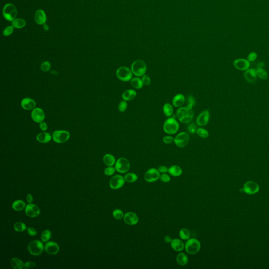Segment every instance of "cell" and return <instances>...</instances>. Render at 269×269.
<instances>
[{"mask_svg": "<svg viewBox=\"0 0 269 269\" xmlns=\"http://www.w3.org/2000/svg\"><path fill=\"white\" fill-rule=\"evenodd\" d=\"M176 115L180 122L186 124L192 122L194 113L192 110H190L187 107H181L177 110Z\"/></svg>", "mask_w": 269, "mask_h": 269, "instance_id": "1", "label": "cell"}, {"mask_svg": "<svg viewBox=\"0 0 269 269\" xmlns=\"http://www.w3.org/2000/svg\"><path fill=\"white\" fill-rule=\"evenodd\" d=\"M172 116L165 121L163 125V129L166 134L168 135H173L178 131L179 129V124L178 121L176 119V115Z\"/></svg>", "mask_w": 269, "mask_h": 269, "instance_id": "2", "label": "cell"}, {"mask_svg": "<svg viewBox=\"0 0 269 269\" xmlns=\"http://www.w3.org/2000/svg\"><path fill=\"white\" fill-rule=\"evenodd\" d=\"M130 69L133 75L137 77H141L146 74L147 69L146 63L142 60H135L132 63Z\"/></svg>", "mask_w": 269, "mask_h": 269, "instance_id": "3", "label": "cell"}, {"mask_svg": "<svg viewBox=\"0 0 269 269\" xmlns=\"http://www.w3.org/2000/svg\"><path fill=\"white\" fill-rule=\"evenodd\" d=\"M184 248L187 253L190 255H195L200 250V242L196 239L190 238L186 242Z\"/></svg>", "mask_w": 269, "mask_h": 269, "instance_id": "4", "label": "cell"}, {"mask_svg": "<svg viewBox=\"0 0 269 269\" xmlns=\"http://www.w3.org/2000/svg\"><path fill=\"white\" fill-rule=\"evenodd\" d=\"M17 14V9L13 4L7 3L4 6L3 15L6 20L9 21H13L16 18Z\"/></svg>", "mask_w": 269, "mask_h": 269, "instance_id": "5", "label": "cell"}, {"mask_svg": "<svg viewBox=\"0 0 269 269\" xmlns=\"http://www.w3.org/2000/svg\"><path fill=\"white\" fill-rule=\"evenodd\" d=\"M117 77L121 81L127 82L130 81L133 78V73L131 69L126 66L119 67L116 72Z\"/></svg>", "mask_w": 269, "mask_h": 269, "instance_id": "6", "label": "cell"}, {"mask_svg": "<svg viewBox=\"0 0 269 269\" xmlns=\"http://www.w3.org/2000/svg\"><path fill=\"white\" fill-rule=\"evenodd\" d=\"M28 251L31 255L34 256H38L43 252L45 247L41 241H33L29 244Z\"/></svg>", "mask_w": 269, "mask_h": 269, "instance_id": "7", "label": "cell"}, {"mask_svg": "<svg viewBox=\"0 0 269 269\" xmlns=\"http://www.w3.org/2000/svg\"><path fill=\"white\" fill-rule=\"evenodd\" d=\"M115 168L116 170L119 173H126L130 169V163L126 158H119L116 162Z\"/></svg>", "mask_w": 269, "mask_h": 269, "instance_id": "8", "label": "cell"}, {"mask_svg": "<svg viewBox=\"0 0 269 269\" xmlns=\"http://www.w3.org/2000/svg\"><path fill=\"white\" fill-rule=\"evenodd\" d=\"M70 136V133L66 130H56L53 133L52 138L55 143L62 144L68 141Z\"/></svg>", "mask_w": 269, "mask_h": 269, "instance_id": "9", "label": "cell"}, {"mask_svg": "<svg viewBox=\"0 0 269 269\" xmlns=\"http://www.w3.org/2000/svg\"><path fill=\"white\" fill-rule=\"evenodd\" d=\"M189 140L188 133L186 132H181L174 138V143L179 148H184L188 144Z\"/></svg>", "mask_w": 269, "mask_h": 269, "instance_id": "10", "label": "cell"}, {"mask_svg": "<svg viewBox=\"0 0 269 269\" xmlns=\"http://www.w3.org/2000/svg\"><path fill=\"white\" fill-rule=\"evenodd\" d=\"M160 172L157 169L152 168L148 169L144 174V179L148 183H154L160 179Z\"/></svg>", "mask_w": 269, "mask_h": 269, "instance_id": "11", "label": "cell"}, {"mask_svg": "<svg viewBox=\"0 0 269 269\" xmlns=\"http://www.w3.org/2000/svg\"><path fill=\"white\" fill-rule=\"evenodd\" d=\"M125 181V178L122 176L116 175L111 178L109 181V186L112 189H118L124 185Z\"/></svg>", "mask_w": 269, "mask_h": 269, "instance_id": "12", "label": "cell"}, {"mask_svg": "<svg viewBox=\"0 0 269 269\" xmlns=\"http://www.w3.org/2000/svg\"><path fill=\"white\" fill-rule=\"evenodd\" d=\"M210 115L209 111L208 110H204L201 112L197 117L196 119V123L199 126H205L208 124L209 121Z\"/></svg>", "mask_w": 269, "mask_h": 269, "instance_id": "13", "label": "cell"}, {"mask_svg": "<svg viewBox=\"0 0 269 269\" xmlns=\"http://www.w3.org/2000/svg\"><path fill=\"white\" fill-rule=\"evenodd\" d=\"M31 117L35 123H41L45 119V113L41 108H35L31 113Z\"/></svg>", "mask_w": 269, "mask_h": 269, "instance_id": "14", "label": "cell"}, {"mask_svg": "<svg viewBox=\"0 0 269 269\" xmlns=\"http://www.w3.org/2000/svg\"><path fill=\"white\" fill-rule=\"evenodd\" d=\"M259 190V186L255 182L250 181L244 184L243 191L249 195H253Z\"/></svg>", "mask_w": 269, "mask_h": 269, "instance_id": "15", "label": "cell"}, {"mask_svg": "<svg viewBox=\"0 0 269 269\" xmlns=\"http://www.w3.org/2000/svg\"><path fill=\"white\" fill-rule=\"evenodd\" d=\"M25 212L28 217L35 218L40 215V209L38 206L36 204H29L26 206Z\"/></svg>", "mask_w": 269, "mask_h": 269, "instance_id": "16", "label": "cell"}, {"mask_svg": "<svg viewBox=\"0 0 269 269\" xmlns=\"http://www.w3.org/2000/svg\"><path fill=\"white\" fill-rule=\"evenodd\" d=\"M124 221L127 224L130 226H134L138 224L139 221V218L136 213L133 212H128L124 215Z\"/></svg>", "mask_w": 269, "mask_h": 269, "instance_id": "17", "label": "cell"}, {"mask_svg": "<svg viewBox=\"0 0 269 269\" xmlns=\"http://www.w3.org/2000/svg\"><path fill=\"white\" fill-rule=\"evenodd\" d=\"M233 66L235 69L240 71H247L249 69L250 63V61L247 60L240 58L235 60L233 62Z\"/></svg>", "mask_w": 269, "mask_h": 269, "instance_id": "18", "label": "cell"}, {"mask_svg": "<svg viewBox=\"0 0 269 269\" xmlns=\"http://www.w3.org/2000/svg\"><path fill=\"white\" fill-rule=\"evenodd\" d=\"M45 250L49 255H55L60 251V247L56 242L49 241L46 244Z\"/></svg>", "mask_w": 269, "mask_h": 269, "instance_id": "19", "label": "cell"}, {"mask_svg": "<svg viewBox=\"0 0 269 269\" xmlns=\"http://www.w3.org/2000/svg\"><path fill=\"white\" fill-rule=\"evenodd\" d=\"M22 108L26 110H33L36 108V102L30 98H24L21 103Z\"/></svg>", "mask_w": 269, "mask_h": 269, "instance_id": "20", "label": "cell"}, {"mask_svg": "<svg viewBox=\"0 0 269 269\" xmlns=\"http://www.w3.org/2000/svg\"><path fill=\"white\" fill-rule=\"evenodd\" d=\"M244 76L247 81L250 83H254L257 79L256 69H248L244 73Z\"/></svg>", "mask_w": 269, "mask_h": 269, "instance_id": "21", "label": "cell"}, {"mask_svg": "<svg viewBox=\"0 0 269 269\" xmlns=\"http://www.w3.org/2000/svg\"><path fill=\"white\" fill-rule=\"evenodd\" d=\"M35 21L36 23L39 25H43L46 23L47 20L46 15L45 14L44 11L42 10H38L36 11L35 14L34 16Z\"/></svg>", "mask_w": 269, "mask_h": 269, "instance_id": "22", "label": "cell"}, {"mask_svg": "<svg viewBox=\"0 0 269 269\" xmlns=\"http://www.w3.org/2000/svg\"><path fill=\"white\" fill-rule=\"evenodd\" d=\"M186 102V97L182 94H178L174 96L172 99V105L173 106L179 108L183 107V105Z\"/></svg>", "mask_w": 269, "mask_h": 269, "instance_id": "23", "label": "cell"}, {"mask_svg": "<svg viewBox=\"0 0 269 269\" xmlns=\"http://www.w3.org/2000/svg\"><path fill=\"white\" fill-rule=\"evenodd\" d=\"M170 245L172 249L177 252L183 251L184 248V244L183 241L179 239H174L172 240Z\"/></svg>", "mask_w": 269, "mask_h": 269, "instance_id": "24", "label": "cell"}, {"mask_svg": "<svg viewBox=\"0 0 269 269\" xmlns=\"http://www.w3.org/2000/svg\"><path fill=\"white\" fill-rule=\"evenodd\" d=\"M137 92L136 90L132 89H127L122 94V98L125 101H130L135 98L137 96Z\"/></svg>", "mask_w": 269, "mask_h": 269, "instance_id": "25", "label": "cell"}, {"mask_svg": "<svg viewBox=\"0 0 269 269\" xmlns=\"http://www.w3.org/2000/svg\"><path fill=\"white\" fill-rule=\"evenodd\" d=\"M52 136L47 132H42L36 136V140L41 143H48L51 141Z\"/></svg>", "mask_w": 269, "mask_h": 269, "instance_id": "26", "label": "cell"}, {"mask_svg": "<svg viewBox=\"0 0 269 269\" xmlns=\"http://www.w3.org/2000/svg\"><path fill=\"white\" fill-rule=\"evenodd\" d=\"M168 172L172 176L178 177L182 175L183 170L179 166L173 165L169 168Z\"/></svg>", "mask_w": 269, "mask_h": 269, "instance_id": "27", "label": "cell"}, {"mask_svg": "<svg viewBox=\"0 0 269 269\" xmlns=\"http://www.w3.org/2000/svg\"><path fill=\"white\" fill-rule=\"evenodd\" d=\"M130 84L134 89H142L144 85L141 78L137 76L132 78V80L130 81Z\"/></svg>", "mask_w": 269, "mask_h": 269, "instance_id": "28", "label": "cell"}, {"mask_svg": "<svg viewBox=\"0 0 269 269\" xmlns=\"http://www.w3.org/2000/svg\"><path fill=\"white\" fill-rule=\"evenodd\" d=\"M103 162L107 166H113L115 164V158L111 154H106L103 157Z\"/></svg>", "mask_w": 269, "mask_h": 269, "instance_id": "29", "label": "cell"}, {"mask_svg": "<svg viewBox=\"0 0 269 269\" xmlns=\"http://www.w3.org/2000/svg\"><path fill=\"white\" fill-rule=\"evenodd\" d=\"M177 263L180 266H185L188 262V258L187 255L184 253L180 252L177 255Z\"/></svg>", "mask_w": 269, "mask_h": 269, "instance_id": "30", "label": "cell"}, {"mask_svg": "<svg viewBox=\"0 0 269 269\" xmlns=\"http://www.w3.org/2000/svg\"><path fill=\"white\" fill-rule=\"evenodd\" d=\"M163 111L164 115L168 117H172L173 115V108L172 105L170 103H165L163 107Z\"/></svg>", "mask_w": 269, "mask_h": 269, "instance_id": "31", "label": "cell"}, {"mask_svg": "<svg viewBox=\"0 0 269 269\" xmlns=\"http://www.w3.org/2000/svg\"><path fill=\"white\" fill-rule=\"evenodd\" d=\"M11 266L14 269H22L24 267V263L20 259L13 258L11 260Z\"/></svg>", "mask_w": 269, "mask_h": 269, "instance_id": "32", "label": "cell"}, {"mask_svg": "<svg viewBox=\"0 0 269 269\" xmlns=\"http://www.w3.org/2000/svg\"><path fill=\"white\" fill-rule=\"evenodd\" d=\"M12 208L16 212L22 211L26 207V204L23 201L18 200L15 201L12 204Z\"/></svg>", "mask_w": 269, "mask_h": 269, "instance_id": "33", "label": "cell"}, {"mask_svg": "<svg viewBox=\"0 0 269 269\" xmlns=\"http://www.w3.org/2000/svg\"><path fill=\"white\" fill-rule=\"evenodd\" d=\"M26 26V21L22 18H15L12 23V26L16 29H22Z\"/></svg>", "mask_w": 269, "mask_h": 269, "instance_id": "34", "label": "cell"}, {"mask_svg": "<svg viewBox=\"0 0 269 269\" xmlns=\"http://www.w3.org/2000/svg\"><path fill=\"white\" fill-rule=\"evenodd\" d=\"M179 237L183 240H188L191 237V233L189 230L186 228H183L179 232Z\"/></svg>", "mask_w": 269, "mask_h": 269, "instance_id": "35", "label": "cell"}, {"mask_svg": "<svg viewBox=\"0 0 269 269\" xmlns=\"http://www.w3.org/2000/svg\"><path fill=\"white\" fill-rule=\"evenodd\" d=\"M124 178H125V181H126L127 183H135L137 180L138 177L136 173L130 172V173H127L126 174Z\"/></svg>", "mask_w": 269, "mask_h": 269, "instance_id": "36", "label": "cell"}, {"mask_svg": "<svg viewBox=\"0 0 269 269\" xmlns=\"http://www.w3.org/2000/svg\"><path fill=\"white\" fill-rule=\"evenodd\" d=\"M196 134L198 135L199 137H200L201 138H204V139L207 138L209 136L208 130L204 129V128H203L202 127L198 128L197 132H196Z\"/></svg>", "mask_w": 269, "mask_h": 269, "instance_id": "37", "label": "cell"}, {"mask_svg": "<svg viewBox=\"0 0 269 269\" xmlns=\"http://www.w3.org/2000/svg\"><path fill=\"white\" fill-rule=\"evenodd\" d=\"M26 226L23 222L18 221L15 223L14 224V229L18 232H22L26 230Z\"/></svg>", "mask_w": 269, "mask_h": 269, "instance_id": "38", "label": "cell"}, {"mask_svg": "<svg viewBox=\"0 0 269 269\" xmlns=\"http://www.w3.org/2000/svg\"><path fill=\"white\" fill-rule=\"evenodd\" d=\"M257 77L262 80H266L268 77V74L267 71L263 68H257L256 70Z\"/></svg>", "mask_w": 269, "mask_h": 269, "instance_id": "39", "label": "cell"}, {"mask_svg": "<svg viewBox=\"0 0 269 269\" xmlns=\"http://www.w3.org/2000/svg\"><path fill=\"white\" fill-rule=\"evenodd\" d=\"M52 233L49 230H45L41 234V240L43 242H46L51 239Z\"/></svg>", "mask_w": 269, "mask_h": 269, "instance_id": "40", "label": "cell"}, {"mask_svg": "<svg viewBox=\"0 0 269 269\" xmlns=\"http://www.w3.org/2000/svg\"><path fill=\"white\" fill-rule=\"evenodd\" d=\"M124 213L123 212V211L121 209L114 210L113 212V216L114 217V218L116 220H121L122 219L124 218Z\"/></svg>", "mask_w": 269, "mask_h": 269, "instance_id": "41", "label": "cell"}, {"mask_svg": "<svg viewBox=\"0 0 269 269\" xmlns=\"http://www.w3.org/2000/svg\"><path fill=\"white\" fill-rule=\"evenodd\" d=\"M187 107L190 110H192L193 106L196 104V100L195 97L192 95H189L187 97Z\"/></svg>", "mask_w": 269, "mask_h": 269, "instance_id": "42", "label": "cell"}, {"mask_svg": "<svg viewBox=\"0 0 269 269\" xmlns=\"http://www.w3.org/2000/svg\"><path fill=\"white\" fill-rule=\"evenodd\" d=\"M198 125L197 123L195 124L194 123H190L188 126V130L189 133L190 134H194L196 133L197 129H198Z\"/></svg>", "mask_w": 269, "mask_h": 269, "instance_id": "43", "label": "cell"}, {"mask_svg": "<svg viewBox=\"0 0 269 269\" xmlns=\"http://www.w3.org/2000/svg\"><path fill=\"white\" fill-rule=\"evenodd\" d=\"M51 67V63L49 61H44L41 65V69L44 72H46L49 71Z\"/></svg>", "mask_w": 269, "mask_h": 269, "instance_id": "44", "label": "cell"}, {"mask_svg": "<svg viewBox=\"0 0 269 269\" xmlns=\"http://www.w3.org/2000/svg\"><path fill=\"white\" fill-rule=\"evenodd\" d=\"M127 107H128V104L127 103V101L123 100L119 103L118 108L120 112L123 113L126 110Z\"/></svg>", "mask_w": 269, "mask_h": 269, "instance_id": "45", "label": "cell"}, {"mask_svg": "<svg viewBox=\"0 0 269 269\" xmlns=\"http://www.w3.org/2000/svg\"><path fill=\"white\" fill-rule=\"evenodd\" d=\"M141 78L144 85L148 86V85H150V83H151V79L148 75L144 74L143 76H141Z\"/></svg>", "mask_w": 269, "mask_h": 269, "instance_id": "46", "label": "cell"}, {"mask_svg": "<svg viewBox=\"0 0 269 269\" xmlns=\"http://www.w3.org/2000/svg\"><path fill=\"white\" fill-rule=\"evenodd\" d=\"M116 169L113 167L110 166L107 167L104 170V173L107 176H112L115 173Z\"/></svg>", "mask_w": 269, "mask_h": 269, "instance_id": "47", "label": "cell"}, {"mask_svg": "<svg viewBox=\"0 0 269 269\" xmlns=\"http://www.w3.org/2000/svg\"><path fill=\"white\" fill-rule=\"evenodd\" d=\"M160 179L163 183H167L170 181L171 178L168 174L165 173H162V175H161L160 176Z\"/></svg>", "mask_w": 269, "mask_h": 269, "instance_id": "48", "label": "cell"}, {"mask_svg": "<svg viewBox=\"0 0 269 269\" xmlns=\"http://www.w3.org/2000/svg\"><path fill=\"white\" fill-rule=\"evenodd\" d=\"M13 32V27L12 26H9L6 27V29L4 30L3 34L4 36H9L10 35L12 34V33Z\"/></svg>", "mask_w": 269, "mask_h": 269, "instance_id": "49", "label": "cell"}, {"mask_svg": "<svg viewBox=\"0 0 269 269\" xmlns=\"http://www.w3.org/2000/svg\"><path fill=\"white\" fill-rule=\"evenodd\" d=\"M163 141L166 144H170L174 142V138L171 136H166L163 138Z\"/></svg>", "mask_w": 269, "mask_h": 269, "instance_id": "50", "label": "cell"}, {"mask_svg": "<svg viewBox=\"0 0 269 269\" xmlns=\"http://www.w3.org/2000/svg\"><path fill=\"white\" fill-rule=\"evenodd\" d=\"M257 54L255 52H251L250 53L248 56H247V60L250 62L254 61L256 60L257 58Z\"/></svg>", "mask_w": 269, "mask_h": 269, "instance_id": "51", "label": "cell"}, {"mask_svg": "<svg viewBox=\"0 0 269 269\" xmlns=\"http://www.w3.org/2000/svg\"><path fill=\"white\" fill-rule=\"evenodd\" d=\"M36 266V263L32 261H27L24 263V269H31Z\"/></svg>", "mask_w": 269, "mask_h": 269, "instance_id": "52", "label": "cell"}, {"mask_svg": "<svg viewBox=\"0 0 269 269\" xmlns=\"http://www.w3.org/2000/svg\"><path fill=\"white\" fill-rule=\"evenodd\" d=\"M27 231L28 234L32 237H35L37 235V231L33 227H28Z\"/></svg>", "mask_w": 269, "mask_h": 269, "instance_id": "53", "label": "cell"}, {"mask_svg": "<svg viewBox=\"0 0 269 269\" xmlns=\"http://www.w3.org/2000/svg\"><path fill=\"white\" fill-rule=\"evenodd\" d=\"M169 168L165 166H160L158 168V170L161 173H165L168 172Z\"/></svg>", "mask_w": 269, "mask_h": 269, "instance_id": "54", "label": "cell"}, {"mask_svg": "<svg viewBox=\"0 0 269 269\" xmlns=\"http://www.w3.org/2000/svg\"><path fill=\"white\" fill-rule=\"evenodd\" d=\"M40 128L41 129V130L44 131V132L47 130V128H48L47 124L45 123V122L42 121L41 123H40Z\"/></svg>", "mask_w": 269, "mask_h": 269, "instance_id": "55", "label": "cell"}, {"mask_svg": "<svg viewBox=\"0 0 269 269\" xmlns=\"http://www.w3.org/2000/svg\"><path fill=\"white\" fill-rule=\"evenodd\" d=\"M26 200L29 204H32L33 201V197L31 193H28L26 196Z\"/></svg>", "mask_w": 269, "mask_h": 269, "instance_id": "56", "label": "cell"}, {"mask_svg": "<svg viewBox=\"0 0 269 269\" xmlns=\"http://www.w3.org/2000/svg\"><path fill=\"white\" fill-rule=\"evenodd\" d=\"M164 242H166V243H171L172 239L171 238V237L168 236V235H166V236L164 237Z\"/></svg>", "mask_w": 269, "mask_h": 269, "instance_id": "57", "label": "cell"}, {"mask_svg": "<svg viewBox=\"0 0 269 269\" xmlns=\"http://www.w3.org/2000/svg\"><path fill=\"white\" fill-rule=\"evenodd\" d=\"M263 67L264 64L262 63H260L258 64V68H263Z\"/></svg>", "mask_w": 269, "mask_h": 269, "instance_id": "58", "label": "cell"}]
</instances>
